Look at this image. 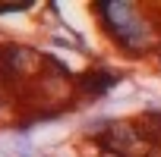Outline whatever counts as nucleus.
Here are the masks:
<instances>
[{
	"label": "nucleus",
	"mask_w": 161,
	"mask_h": 157,
	"mask_svg": "<svg viewBox=\"0 0 161 157\" xmlns=\"http://www.w3.org/2000/svg\"><path fill=\"white\" fill-rule=\"evenodd\" d=\"M41 66V57L29 47H10L3 53V72L7 75H35Z\"/></svg>",
	"instance_id": "1"
},
{
	"label": "nucleus",
	"mask_w": 161,
	"mask_h": 157,
	"mask_svg": "<svg viewBox=\"0 0 161 157\" xmlns=\"http://www.w3.org/2000/svg\"><path fill=\"white\" fill-rule=\"evenodd\" d=\"M29 10V3H0V13H22Z\"/></svg>",
	"instance_id": "2"
}]
</instances>
